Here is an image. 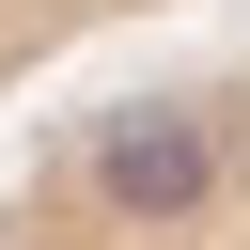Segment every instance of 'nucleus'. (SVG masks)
<instances>
[{"label":"nucleus","instance_id":"f257e3e1","mask_svg":"<svg viewBox=\"0 0 250 250\" xmlns=\"http://www.w3.org/2000/svg\"><path fill=\"white\" fill-rule=\"evenodd\" d=\"M0 250H250V47L94 94L0 188Z\"/></svg>","mask_w":250,"mask_h":250},{"label":"nucleus","instance_id":"f03ea898","mask_svg":"<svg viewBox=\"0 0 250 250\" xmlns=\"http://www.w3.org/2000/svg\"><path fill=\"white\" fill-rule=\"evenodd\" d=\"M125 16H156V0H0V78H31V62H62V47H94V31H125Z\"/></svg>","mask_w":250,"mask_h":250}]
</instances>
